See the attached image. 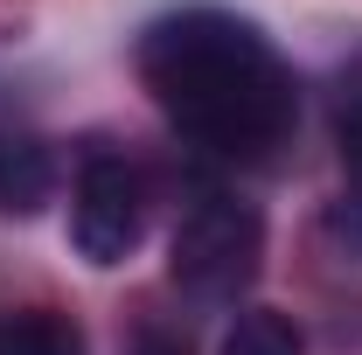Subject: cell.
<instances>
[{
	"mask_svg": "<svg viewBox=\"0 0 362 355\" xmlns=\"http://www.w3.org/2000/svg\"><path fill=\"white\" fill-rule=\"evenodd\" d=\"M133 70L160 119L216 161H272L293 139L300 84L265 28L230 7H175L146 21Z\"/></svg>",
	"mask_w": 362,
	"mask_h": 355,
	"instance_id": "cell-1",
	"label": "cell"
},
{
	"mask_svg": "<svg viewBox=\"0 0 362 355\" xmlns=\"http://www.w3.org/2000/svg\"><path fill=\"white\" fill-rule=\"evenodd\" d=\"M265 265V216L237 195H202L168 237V279L202 307H230Z\"/></svg>",
	"mask_w": 362,
	"mask_h": 355,
	"instance_id": "cell-2",
	"label": "cell"
},
{
	"mask_svg": "<svg viewBox=\"0 0 362 355\" xmlns=\"http://www.w3.org/2000/svg\"><path fill=\"white\" fill-rule=\"evenodd\" d=\"M139 237H146V175L126 153L90 146L77 161V188H70V244H77V258L112 272L139 251Z\"/></svg>",
	"mask_w": 362,
	"mask_h": 355,
	"instance_id": "cell-3",
	"label": "cell"
},
{
	"mask_svg": "<svg viewBox=\"0 0 362 355\" xmlns=\"http://www.w3.org/2000/svg\"><path fill=\"white\" fill-rule=\"evenodd\" d=\"M56 195V161L35 133L0 126V216H35Z\"/></svg>",
	"mask_w": 362,
	"mask_h": 355,
	"instance_id": "cell-4",
	"label": "cell"
},
{
	"mask_svg": "<svg viewBox=\"0 0 362 355\" xmlns=\"http://www.w3.org/2000/svg\"><path fill=\"white\" fill-rule=\"evenodd\" d=\"M0 355H84V327L56 307H21L0 320Z\"/></svg>",
	"mask_w": 362,
	"mask_h": 355,
	"instance_id": "cell-5",
	"label": "cell"
},
{
	"mask_svg": "<svg viewBox=\"0 0 362 355\" xmlns=\"http://www.w3.org/2000/svg\"><path fill=\"white\" fill-rule=\"evenodd\" d=\"M223 355H307V334L279 307H244L237 327L223 334Z\"/></svg>",
	"mask_w": 362,
	"mask_h": 355,
	"instance_id": "cell-6",
	"label": "cell"
},
{
	"mask_svg": "<svg viewBox=\"0 0 362 355\" xmlns=\"http://www.w3.org/2000/svg\"><path fill=\"white\" fill-rule=\"evenodd\" d=\"M327 126H334V153H341L349 181H362V63L341 70V84L327 98Z\"/></svg>",
	"mask_w": 362,
	"mask_h": 355,
	"instance_id": "cell-7",
	"label": "cell"
},
{
	"mask_svg": "<svg viewBox=\"0 0 362 355\" xmlns=\"http://www.w3.org/2000/svg\"><path fill=\"white\" fill-rule=\"evenodd\" d=\"M327 237H334V251H349V258H362V181H349L334 202H327Z\"/></svg>",
	"mask_w": 362,
	"mask_h": 355,
	"instance_id": "cell-8",
	"label": "cell"
},
{
	"mask_svg": "<svg viewBox=\"0 0 362 355\" xmlns=\"http://www.w3.org/2000/svg\"><path fill=\"white\" fill-rule=\"evenodd\" d=\"M126 355H188V342L168 334V327H139L133 342H126Z\"/></svg>",
	"mask_w": 362,
	"mask_h": 355,
	"instance_id": "cell-9",
	"label": "cell"
}]
</instances>
